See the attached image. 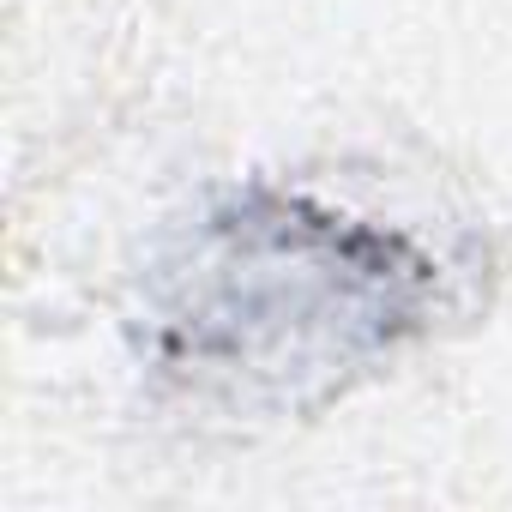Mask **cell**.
<instances>
[{"instance_id":"6da1fadb","label":"cell","mask_w":512,"mask_h":512,"mask_svg":"<svg viewBox=\"0 0 512 512\" xmlns=\"http://www.w3.org/2000/svg\"><path fill=\"white\" fill-rule=\"evenodd\" d=\"M428 290L404 235L253 187L199 211L145 278V356L229 416L314 410L422 326Z\"/></svg>"}]
</instances>
